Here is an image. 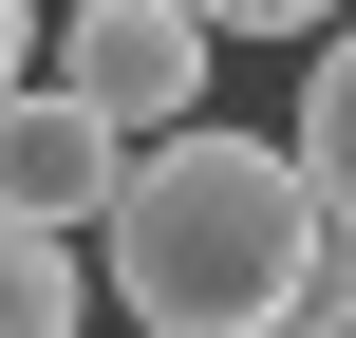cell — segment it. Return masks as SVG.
Returning a JSON list of instances; mask_svg holds the SVG:
<instances>
[{"label": "cell", "mask_w": 356, "mask_h": 338, "mask_svg": "<svg viewBox=\"0 0 356 338\" xmlns=\"http://www.w3.org/2000/svg\"><path fill=\"white\" fill-rule=\"evenodd\" d=\"M319 245H338V207H319V169L300 151H263V132H169V151H131V207H113V301L150 338H282L300 320V282H319Z\"/></svg>", "instance_id": "1"}, {"label": "cell", "mask_w": 356, "mask_h": 338, "mask_svg": "<svg viewBox=\"0 0 356 338\" xmlns=\"http://www.w3.org/2000/svg\"><path fill=\"white\" fill-rule=\"evenodd\" d=\"M207 0H56V94H94L131 151H169V132H207Z\"/></svg>", "instance_id": "2"}, {"label": "cell", "mask_w": 356, "mask_h": 338, "mask_svg": "<svg viewBox=\"0 0 356 338\" xmlns=\"http://www.w3.org/2000/svg\"><path fill=\"white\" fill-rule=\"evenodd\" d=\"M113 207H131V132L94 113V94H19L0 113V226H56V245H113Z\"/></svg>", "instance_id": "3"}, {"label": "cell", "mask_w": 356, "mask_h": 338, "mask_svg": "<svg viewBox=\"0 0 356 338\" xmlns=\"http://www.w3.org/2000/svg\"><path fill=\"white\" fill-rule=\"evenodd\" d=\"M113 301V263L94 245H56V226H0V338H75Z\"/></svg>", "instance_id": "4"}, {"label": "cell", "mask_w": 356, "mask_h": 338, "mask_svg": "<svg viewBox=\"0 0 356 338\" xmlns=\"http://www.w3.org/2000/svg\"><path fill=\"white\" fill-rule=\"evenodd\" d=\"M300 169H319V207H338V245H356V19L319 38V75H300V132H282Z\"/></svg>", "instance_id": "5"}, {"label": "cell", "mask_w": 356, "mask_h": 338, "mask_svg": "<svg viewBox=\"0 0 356 338\" xmlns=\"http://www.w3.org/2000/svg\"><path fill=\"white\" fill-rule=\"evenodd\" d=\"M225 38H338V0H207Z\"/></svg>", "instance_id": "6"}, {"label": "cell", "mask_w": 356, "mask_h": 338, "mask_svg": "<svg viewBox=\"0 0 356 338\" xmlns=\"http://www.w3.org/2000/svg\"><path fill=\"white\" fill-rule=\"evenodd\" d=\"M38 94V0H0V113Z\"/></svg>", "instance_id": "7"}]
</instances>
